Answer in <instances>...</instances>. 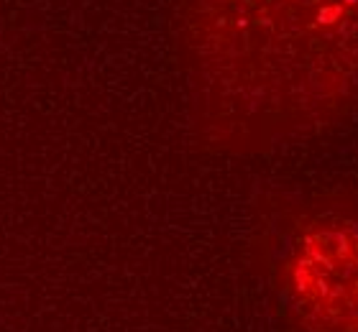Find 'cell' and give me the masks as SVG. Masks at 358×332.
Here are the masks:
<instances>
[{
	"label": "cell",
	"instance_id": "obj_1",
	"mask_svg": "<svg viewBox=\"0 0 358 332\" xmlns=\"http://www.w3.org/2000/svg\"><path fill=\"white\" fill-rule=\"evenodd\" d=\"M177 59L200 140L264 154L358 108V0H179Z\"/></svg>",
	"mask_w": 358,
	"mask_h": 332
},
{
	"label": "cell",
	"instance_id": "obj_2",
	"mask_svg": "<svg viewBox=\"0 0 358 332\" xmlns=\"http://www.w3.org/2000/svg\"><path fill=\"white\" fill-rule=\"evenodd\" d=\"M264 261L294 332H358V192L292 197L268 212Z\"/></svg>",
	"mask_w": 358,
	"mask_h": 332
}]
</instances>
